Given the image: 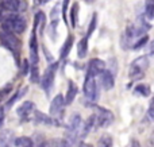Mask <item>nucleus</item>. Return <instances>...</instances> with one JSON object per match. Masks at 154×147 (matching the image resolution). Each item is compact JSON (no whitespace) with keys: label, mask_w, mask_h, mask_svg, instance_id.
<instances>
[{"label":"nucleus","mask_w":154,"mask_h":147,"mask_svg":"<svg viewBox=\"0 0 154 147\" xmlns=\"http://www.w3.org/2000/svg\"><path fill=\"white\" fill-rule=\"evenodd\" d=\"M149 66V57L142 56L138 57L137 59H134L130 65V70H128V76L131 80H141L143 78L146 69Z\"/></svg>","instance_id":"obj_1"},{"label":"nucleus","mask_w":154,"mask_h":147,"mask_svg":"<svg viewBox=\"0 0 154 147\" xmlns=\"http://www.w3.org/2000/svg\"><path fill=\"white\" fill-rule=\"evenodd\" d=\"M81 127H82V120L80 115H72L68 123V130H66V138L65 139L70 143L75 145L80 136H81Z\"/></svg>","instance_id":"obj_2"},{"label":"nucleus","mask_w":154,"mask_h":147,"mask_svg":"<svg viewBox=\"0 0 154 147\" xmlns=\"http://www.w3.org/2000/svg\"><path fill=\"white\" fill-rule=\"evenodd\" d=\"M3 30H8V31H12L14 34H22V32L26 30V19L23 16L18 15L16 12H14L7 20H4L2 23Z\"/></svg>","instance_id":"obj_3"},{"label":"nucleus","mask_w":154,"mask_h":147,"mask_svg":"<svg viewBox=\"0 0 154 147\" xmlns=\"http://www.w3.org/2000/svg\"><path fill=\"white\" fill-rule=\"evenodd\" d=\"M84 94L89 101H96L99 99V88L96 84L95 76L87 73V77L84 81Z\"/></svg>","instance_id":"obj_4"},{"label":"nucleus","mask_w":154,"mask_h":147,"mask_svg":"<svg viewBox=\"0 0 154 147\" xmlns=\"http://www.w3.org/2000/svg\"><path fill=\"white\" fill-rule=\"evenodd\" d=\"M0 40L2 43L5 46L7 49H10L15 56H18V50H19V40L18 38L14 35L12 31H8V30H3L0 32Z\"/></svg>","instance_id":"obj_5"},{"label":"nucleus","mask_w":154,"mask_h":147,"mask_svg":"<svg viewBox=\"0 0 154 147\" xmlns=\"http://www.w3.org/2000/svg\"><path fill=\"white\" fill-rule=\"evenodd\" d=\"M95 110H96V118H97L99 127H108L114 122V115L111 113V111L101 107H96Z\"/></svg>","instance_id":"obj_6"},{"label":"nucleus","mask_w":154,"mask_h":147,"mask_svg":"<svg viewBox=\"0 0 154 147\" xmlns=\"http://www.w3.org/2000/svg\"><path fill=\"white\" fill-rule=\"evenodd\" d=\"M56 69H57V64H53L46 69L45 74L42 76V80H41V85L42 88L45 89L46 93H49L50 88L53 86V82H54V74H56Z\"/></svg>","instance_id":"obj_7"},{"label":"nucleus","mask_w":154,"mask_h":147,"mask_svg":"<svg viewBox=\"0 0 154 147\" xmlns=\"http://www.w3.org/2000/svg\"><path fill=\"white\" fill-rule=\"evenodd\" d=\"M106 70V62L101 61L99 58H93L88 64V73H91L92 76H100L101 73Z\"/></svg>","instance_id":"obj_8"},{"label":"nucleus","mask_w":154,"mask_h":147,"mask_svg":"<svg viewBox=\"0 0 154 147\" xmlns=\"http://www.w3.org/2000/svg\"><path fill=\"white\" fill-rule=\"evenodd\" d=\"M64 104H65V99L62 94H57L56 97L53 99L50 104V115L51 116H58L61 113L62 108H64Z\"/></svg>","instance_id":"obj_9"},{"label":"nucleus","mask_w":154,"mask_h":147,"mask_svg":"<svg viewBox=\"0 0 154 147\" xmlns=\"http://www.w3.org/2000/svg\"><path fill=\"white\" fill-rule=\"evenodd\" d=\"M100 84L106 91H109V89L114 88L115 85V78H114V74H112L109 70H104L103 73L100 74Z\"/></svg>","instance_id":"obj_10"},{"label":"nucleus","mask_w":154,"mask_h":147,"mask_svg":"<svg viewBox=\"0 0 154 147\" xmlns=\"http://www.w3.org/2000/svg\"><path fill=\"white\" fill-rule=\"evenodd\" d=\"M15 146V136L12 131H4L0 132V147H14Z\"/></svg>","instance_id":"obj_11"},{"label":"nucleus","mask_w":154,"mask_h":147,"mask_svg":"<svg viewBox=\"0 0 154 147\" xmlns=\"http://www.w3.org/2000/svg\"><path fill=\"white\" fill-rule=\"evenodd\" d=\"M30 59H31L32 65L38 64V43H37V35H35V30L32 31L31 38H30Z\"/></svg>","instance_id":"obj_12"},{"label":"nucleus","mask_w":154,"mask_h":147,"mask_svg":"<svg viewBox=\"0 0 154 147\" xmlns=\"http://www.w3.org/2000/svg\"><path fill=\"white\" fill-rule=\"evenodd\" d=\"M34 119L35 122L41 124H48V126H60V123H57V120L51 116H48L46 113H42L39 111H34Z\"/></svg>","instance_id":"obj_13"},{"label":"nucleus","mask_w":154,"mask_h":147,"mask_svg":"<svg viewBox=\"0 0 154 147\" xmlns=\"http://www.w3.org/2000/svg\"><path fill=\"white\" fill-rule=\"evenodd\" d=\"M31 112H34V103H31V101H24L18 110V115L22 119H24V120L29 119Z\"/></svg>","instance_id":"obj_14"},{"label":"nucleus","mask_w":154,"mask_h":147,"mask_svg":"<svg viewBox=\"0 0 154 147\" xmlns=\"http://www.w3.org/2000/svg\"><path fill=\"white\" fill-rule=\"evenodd\" d=\"M77 92H79V89H77L76 84L70 81V82H69V86H68L66 96H65V104H72L73 100H75V97L77 96Z\"/></svg>","instance_id":"obj_15"},{"label":"nucleus","mask_w":154,"mask_h":147,"mask_svg":"<svg viewBox=\"0 0 154 147\" xmlns=\"http://www.w3.org/2000/svg\"><path fill=\"white\" fill-rule=\"evenodd\" d=\"M87 54H88V37H85L77 45V56H79V58H84V57H87Z\"/></svg>","instance_id":"obj_16"},{"label":"nucleus","mask_w":154,"mask_h":147,"mask_svg":"<svg viewBox=\"0 0 154 147\" xmlns=\"http://www.w3.org/2000/svg\"><path fill=\"white\" fill-rule=\"evenodd\" d=\"M72 46H73V38L72 37H68L66 40H65V43H64V46H62V49H61V53H60L61 59L66 58L68 54H69V51L72 50Z\"/></svg>","instance_id":"obj_17"},{"label":"nucleus","mask_w":154,"mask_h":147,"mask_svg":"<svg viewBox=\"0 0 154 147\" xmlns=\"http://www.w3.org/2000/svg\"><path fill=\"white\" fill-rule=\"evenodd\" d=\"M77 23H79V3H75L70 10V24L75 28L77 27Z\"/></svg>","instance_id":"obj_18"},{"label":"nucleus","mask_w":154,"mask_h":147,"mask_svg":"<svg viewBox=\"0 0 154 147\" xmlns=\"http://www.w3.org/2000/svg\"><path fill=\"white\" fill-rule=\"evenodd\" d=\"M145 16L149 20L154 19V0H146V3H145Z\"/></svg>","instance_id":"obj_19"},{"label":"nucleus","mask_w":154,"mask_h":147,"mask_svg":"<svg viewBox=\"0 0 154 147\" xmlns=\"http://www.w3.org/2000/svg\"><path fill=\"white\" fill-rule=\"evenodd\" d=\"M15 146L16 147H34V142L27 136H20L15 139Z\"/></svg>","instance_id":"obj_20"},{"label":"nucleus","mask_w":154,"mask_h":147,"mask_svg":"<svg viewBox=\"0 0 154 147\" xmlns=\"http://www.w3.org/2000/svg\"><path fill=\"white\" fill-rule=\"evenodd\" d=\"M134 92L142 97H147L150 94V86L145 85V84H139V85H137L135 88H134Z\"/></svg>","instance_id":"obj_21"},{"label":"nucleus","mask_w":154,"mask_h":147,"mask_svg":"<svg viewBox=\"0 0 154 147\" xmlns=\"http://www.w3.org/2000/svg\"><path fill=\"white\" fill-rule=\"evenodd\" d=\"M147 42H149V37H147L146 34L142 35L141 38H138V39L135 40V42L133 43V46H131V49L133 50H139V49H142L143 46L147 45Z\"/></svg>","instance_id":"obj_22"},{"label":"nucleus","mask_w":154,"mask_h":147,"mask_svg":"<svg viewBox=\"0 0 154 147\" xmlns=\"http://www.w3.org/2000/svg\"><path fill=\"white\" fill-rule=\"evenodd\" d=\"M12 14L14 12H11L10 10H7V8H5V5L0 2V23H3L4 20H7V19L10 18Z\"/></svg>","instance_id":"obj_23"},{"label":"nucleus","mask_w":154,"mask_h":147,"mask_svg":"<svg viewBox=\"0 0 154 147\" xmlns=\"http://www.w3.org/2000/svg\"><path fill=\"white\" fill-rule=\"evenodd\" d=\"M39 80V70H38L37 65H32L30 66V81L31 82H38Z\"/></svg>","instance_id":"obj_24"},{"label":"nucleus","mask_w":154,"mask_h":147,"mask_svg":"<svg viewBox=\"0 0 154 147\" xmlns=\"http://www.w3.org/2000/svg\"><path fill=\"white\" fill-rule=\"evenodd\" d=\"M99 147H112V139L108 135H104L99 139Z\"/></svg>","instance_id":"obj_25"},{"label":"nucleus","mask_w":154,"mask_h":147,"mask_svg":"<svg viewBox=\"0 0 154 147\" xmlns=\"http://www.w3.org/2000/svg\"><path fill=\"white\" fill-rule=\"evenodd\" d=\"M96 24H97V15H96V14H93L92 20H91V23H89V28H88V32H87V37H88V38H89V37H91V34H92V32L95 31Z\"/></svg>","instance_id":"obj_26"},{"label":"nucleus","mask_w":154,"mask_h":147,"mask_svg":"<svg viewBox=\"0 0 154 147\" xmlns=\"http://www.w3.org/2000/svg\"><path fill=\"white\" fill-rule=\"evenodd\" d=\"M24 93H26V88H24L22 92H18V93L15 94V96H12V97H11V99H10V101L7 103V107H12V105L15 104V101H18V99H19V97H22Z\"/></svg>","instance_id":"obj_27"},{"label":"nucleus","mask_w":154,"mask_h":147,"mask_svg":"<svg viewBox=\"0 0 154 147\" xmlns=\"http://www.w3.org/2000/svg\"><path fill=\"white\" fill-rule=\"evenodd\" d=\"M69 2L70 0H64L62 2V18H64V22L66 23L68 22V5H69Z\"/></svg>","instance_id":"obj_28"},{"label":"nucleus","mask_w":154,"mask_h":147,"mask_svg":"<svg viewBox=\"0 0 154 147\" xmlns=\"http://www.w3.org/2000/svg\"><path fill=\"white\" fill-rule=\"evenodd\" d=\"M57 24H58V22L54 20L51 22V26H50V35L53 39H56V35H57Z\"/></svg>","instance_id":"obj_29"},{"label":"nucleus","mask_w":154,"mask_h":147,"mask_svg":"<svg viewBox=\"0 0 154 147\" xmlns=\"http://www.w3.org/2000/svg\"><path fill=\"white\" fill-rule=\"evenodd\" d=\"M73 145H70L69 142H68L66 139H62V140H60V147H72Z\"/></svg>","instance_id":"obj_30"},{"label":"nucleus","mask_w":154,"mask_h":147,"mask_svg":"<svg viewBox=\"0 0 154 147\" xmlns=\"http://www.w3.org/2000/svg\"><path fill=\"white\" fill-rule=\"evenodd\" d=\"M149 56L154 57V39L149 43Z\"/></svg>","instance_id":"obj_31"},{"label":"nucleus","mask_w":154,"mask_h":147,"mask_svg":"<svg viewBox=\"0 0 154 147\" xmlns=\"http://www.w3.org/2000/svg\"><path fill=\"white\" fill-rule=\"evenodd\" d=\"M146 147H154V134L149 138V140H147V145H146Z\"/></svg>","instance_id":"obj_32"},{"label":"nucleus","mask_w":154,"mask_h":147,"mask_svg":"<svg viewBox=\"0 0 154 147\" xmlns=\"http://www.w3.org/2000/svg\"><path fill=\"white\" fill-rule=\"evenodd\" d=\"M3 119H4V111H3V108H0V126L3 123Z\"/></svg>","instance_id":"obj_33"},{"label":"nucleus","mask_w":154,"mask_h":147,"mask_svg":"<svg viewBox=\"0 0 154 147\" xmlns=\"http://www.w3.org/2000/svg\"><path fill=\"white\" fill-rule=\"evenodd\" d=\"M131 147H141V145H139L138 140H133L131 142Z\"/></svg>","instance_id":"obj_34"},{"label":"nucleus","mask_w":154,"mask_h":147,"mask_svg":"<svg viewBox=\"0 0 154 147\" xmlns=\"http://www.w3.org/2000/svg\"><path fill=\"white\" fill-rule=\"evenodd\" d=\"M150 111H154V97L150 100Z\"/></svg>","instance_id":"obj_35"},{"label":"nucleus","mask_w":154,"mask_h":147,"mask_svg":"<svg viewBox=\"0 0 154 147\" xmlns=\"http://www.w3.org/2000/svg\"><path fill=\"white\" fill-rule=\"evenodd\" d=\"M79 147H92V146H91V145H88V143H80V145H79Z\"/></svg>","instance_id":"obj_36"},{"label":"nucleus","mask_w":154,"mask_h":147,"mask_svg":"<svg viewBox=\"0 0 154 147\" xmlns=\"http://www.w3.org/2000/svg\"><path fill=\"white\" fill-rule=\"evenodd\" d=\"M48 2H50V0H38V3H39V4H46Z\"/></svg>","instance_id":"obj_37"},{"label":"nucleus","mask_w":154,"mask_h":147,"mask_svg":"<svg viewBox=\"0 0 154 147\" xmlns=\"http://www.w3.org/2000/svg\"><path fill=\"white\" fill-rule=\"evenodd\" d=\"M85 2H87V3H88V4H92V3H93V2H95V0H85Z\"/></svg>","instance_id":"obj_38"}]
</instances>
